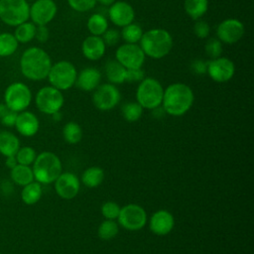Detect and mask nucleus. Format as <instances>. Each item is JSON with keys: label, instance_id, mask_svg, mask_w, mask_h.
Here are the masks:
<instances>
[{"label": "nucleus", "instance_id": "1", "mask_svg": "<svg viewBox=\"0 0 254 254\" xmlns=\"http://www.w3.org/2000/svg\"><path fill=\"white\" fill-rule=\"evenodd\" d=\"M53 63L49 54L39 47L26 49L20 58L19 66L24 77L40 81L47 78Z\"/></svg>", "mask_w": 254, "mask_h": 254}, {"label": "nucleus", "instance_id": "2", "mask_svg": "<svg viewBox=\"0 0 254 254\" xmlns=\"http://www.w3.org/2000/svg\"><path fill=\"white\" fill-rule=\"evenodd\" d=\"M194 95L192 89L186 83L176 82L164 89L162 107L172 116L186 114L193 104Z\"/></svg>", "mask_w": 254, "mask_h": 254}, {"label": "nucleus", "instance_id": "3", "mask_svg": "<svg viewBox=\"0 0 254 254\" xmlns=\"http://www.w3.org/2000/svg\"><path fill=\"white\" fill-rule=\"evenodd\" d=\"M139 43L145 56L154 60L168 56L174 46L172 35L167 30L160 28L144 32Z\"/></svg>", "mask_w": 254, "mask_h": 254}, {"label": "nucleus", "instance_id": "4", "mask_svg": "<svg viewBox=\"0 0 254 254\" xmlns=\"http://www.w3.org/2000/svg\"><path fill=\"white\" fill-rule=\"evenodd\" d=\"M32 170L35 181L41 185H49L54 183L63 173V166L55 153L45 151L37 155Z\"/></svg>", "mask_w": 254, "mask_h": 254}, {"label": "nucleus", "instance_id": "5", "mask_svg": "<svg viewBox=\"0 0 254 254\" xmlns=\"http://www.w3.org/2000/svg\"><path fill=\"white\" fill-rule=\"evenodd\" d=\"M164 88L154 77H145L136 90L137 102L145 109H154L162 104Z\"/></svg>", "mask_w": 254, "mask_h": 254}, {"label": "nucleus", "instance_id": "6", "mask_svg": "<svg viewBox=\"0 0 254 254\" xmlns=\"http://www.w3.org/2000/svg\"><path fill=\"white\" fill-rule=\"evenodd\" d=\"M77 70L68 61H59L52 64L47 78L52 86L63 91L69 89L75 83Z\"/></svg>", "mask_w": 254, "mask_h": 254}, {"label": "nucleus", "instance_id": "7", "mask_svg": "<svg viewBox=\"0 0 254 254\" xmlns=\"http://www.w3.org/2000/svg\"><path fill=\"white\" fill-rule=\"evenodd\" d=\"M30 4L27 0H0V20L16 27L29 20Z\"/></svg>", "mask_w": 254, "mask_h": 254}, {"label": "nucleus", "instance_id": "8", "mask_svg": "<svg viewBox=\"0 0 254 254\" xmlns=\"http://www.w3.org/2000/svg\"><path fill=\"white\" fill-rule=\"evenodd\" d=\"M32 98L30 87L21 81L10 83L4 91V103L10 110L18 113L29 107Z\"/></svg>", "mask_w": 254, "mask_h": 254}, {"label": "nucleus", "instance_id": "9", "mask_svg": "<svg viewBox=\"0 0 254 254\" xmlns=\"http://www.w3.org/2000/svg\"><path fill=\"white\" fill-rule=\"evenodd\" d=\"M35 103L39 111L52 115L62 109L64 103V98L61 90L52 85H47L38 90L35 97Z\"/></svg>", "mask_w": 254, "mask_h": 254}, {"label": "nucleus", "instance_id": "10", "mask_svg": "<svg viewBox=\"0 0 254 254\" xmlns=\"http://www.w3.org/2000/svg\"><path fill=\"white\" fill-rule=\"evenodd\" d=\"M117 220L118 224L124 229L137 231L142 229L147 223V213L141 205L129 203L120 208Z\"/></svg>", "mask_w": 254, "mask_h": 254}, {"label": "nucleus", "instance_id": "11", "mask_svg": "<svg viewBox=\"0 0 254 254\" xmlns=\"http://www.w3.org/2000/svg\"><path fill=\"white\" fill-rule=\"evenodd\" d=\"M121 94L119 89L112 83L99 84L92 94L94 106L101 111L113 109L120 101Z\"/></svg>", "mask_w": 254, "mask_h": 254}, {"label": "nucleus", "instance_id": "12", "mask_svg": "<svg viewBox=\"0 0 254 254\" xmlns=\"http://www.w3.org/2000/svg\"><path fill=\"white\" fill-rule=\"evenodd\" d=\"M146 56L139 45L125 43L115 52V60L126 69L140 68L143 66Z\"/></svg>", "mask_w": 254, "mask_h": 254}, {"label": "nucleus", "instance_id": "13", "mask_svg": "<svg viewBox=\"0 0 254 254\" xmlns=\"http://www.w3.org/2000/svg\"><path fill=\"white\" fill-rule=\"evenodd\" d=\"M58 12V6L54 0H36L30 5L29 19L36 26H47L52 22Z\"/></svg>", "mask_w": 254, "mask_h": 254}, {"label": "nucleus", "instance_id": "14", "mask_svg": "<svg viewBox=\"0 0 254 254\" xmlns=\"http://www.w3.org/2000/svg\"><path fill=\"white\" fill-rule=\"evenodd\" d=\"M207 74L215 82L229 81L235 72L234 63L225 57H218L207 63Z\"/></svg>", "mask_w": 254, "mask_h": 254}, {"label": "nucleus", "instance_id": "15", "mask_svg": "<svg viewBox=\"0 0 254 254\" xmlns=\"http://www.w3.org/2000/svg\"><path fill=\"white\" fill-rule=\"evenodd\" d=\"M245 27L243 23L237 19L229 18L223 20L216 29L217 39L224 44L232 45L241 40L244 36Z\"/></svg>", "mask_w": 254, "mask_h": 254}, {"label": "nucleus", "instance_id": "16", "mask_svg": "<svg viewBox=\"0 0 254 254\" xmlns=\"http://www.w3.org/2000/svg\"><path fill=\"white\" fill-rule=\"evenodd\" d=\"M54 183L57 194L64 199H71L75 197L79 191V180L72 173H62Z\"/></svg>", "mask_w": 254, "mask_h": 254}, {"label": "nucleus", "instance_id": "17", "mask_svg": "<svg viewBox=\"0 0 254 254\" xmlns=\"http://www.w3.org/2000/svg\"><path fill=\"white\" fill-rule=\"evenodd\" d=\"M108 16L115 26L123 28L133 23L135 11L129 3L125 1H115L108 8Z\"/></svg>", "mask_w": 254, "mask_h": 254}, {"label": "nucleus", "instance_id": "18", "mask_svg": "<svg viewBox=\"0 0 254 254\" xmlns=\"http://www.w3.org/2000/svg\"><path fill=\"white\" fill-rule=\"evenodd\" d=\"M175 226V218L173 214L166 210L160 209L154 212L149 221L150 230L158 235V236H165L169 234Z\"/></svg>", "mask_w": 254, "mask_h": 254}, {"label": "nucleus", "instance_id": "19", "mask_svg": "<svg viewBox=\"0 0 254 254\" xmlns=\"http://www.w3.org/2000/svg\"><path fill=\"white\" fill-rule=\"evenodd\" d=\"M14 127L22 136L32 137L38 133L40 122L33 112L24 110L18 113Z\"/></svg>", "mask_w": 254, "mask_h": 254}, {"label": "nucleus", "instance_id": "20", "mask_svg": "<svg viewBox=\"0 0 254 254\" xmlns=\"http://www.w3.org/2000/svg\"><path fill=\"white\" fill-rule=\"evenodd\" d=\"M81 52L84 58L89 61H98L100 60L105 52L106 46L99 36H88L86 37L81 45Z\"/></svg>", "mask_w": 254, "mask_h": 254}, {"label": "nucleus", "instance_id": "21", "mask_svg": "<svg viewBox=\"0 0 254 254\" xmlns=\"http://www.w3.org/2000/svg\"><path fill=\"white\" fill-rule=\"evenodd\" d=\"M101 80V72L95 67H85L77 73L75 85L83 91H92L99 84Z\"/></svg>", "mask_w": 254, "mask_h": 254}, {"label": "nucleus", "instance_id": "22", "mask_svg": "<svg viewBox=\"0 0 254 254\" xmlns=\"http://www.w3.org/2000/svg\"><path fill=\"white\" fill-rule=\"evenodd\" d=\"M20 148L19 138L12 132L0 130V154L4 157L15 156Z\"/></svg>", "mask_w": 254, "mask_h": 254}, {"label": "nucleus", "instance_id": "23", "mask_svg": "<svg viewBox=\"0 0 254 254\" xmlns=\"http://www.w3.org/2000/svg\"><path fill=\"white\" fill-rule=\"evenodd\" d=\"M127 69L116 60L108 61L105 64V75L109 83L121 84L126 80Z\"/></svg>", "mask_w": 254, "mask_h": 254}, {"label": "nucleus", "instance_id": "24", "mask_svg": "<svg viewBox=\"0 0 254 254\" xmlns=\"http://www.w3.org/2000/svg\"><path fill=\"white\" fill-rule=\"evenodd\" d=\"M10 178L14 184L20 187H24L35 181L32 168L30 166L20 164L10 170Z\"/></svg>", "mask_w": 254, "mask_h": 254}, {"label": "nucleus", "instance_id": "25", "mask_svg": "<svg viewBox=\"0 0 254 254\" xmlns=\"http://www.w3.org/2000/svg\"><path fill=\"white\" fill-rule=\"evenodd\" d=\"M43 188L40 183L33 181L30 184L23 187L21 191V198L25 204H36L42 197Z\"/></svg>", "mask_w": 254, "mask_h": 254}, {"label": "nucleus", "instance_id": "26", "mask_svg": "<svg viewBox=\"0 0 254 254\" xmlns=\"http://www.w3.org/2000/svg\"><path fill=\"white\" fill-rule=\"evenodd\" d=\"M104 180V171L100 167H89L81 175L82 184L90 189L97 188Z\"/></svg>", "mask_w": 254, "mask_h": 254}, {"label": "nucleus", "instance_id": "27", "mask_svg": "<svg viewBox=\"0 0 254 254\" xmlns=\"http://www.w3.org/2000/svg\"><path fill=\"white\" fill-rule=\"evenodd\" d=\"M37 26L31 22L26 21L15 27V31L13 33L19 44H28L35 39Z\"/></svg>", "mask_w": 254, "mask_h": 254}, {"label": "nucleus", "instance_id": "28", "mask_svg": "<svg viewBox=\"0 0 254 254\" xmlns=\"http://www.w3.org/2000/svg\"><path fill=\"white\" fill-rule=\"evenodd\" d=\"M184 8L188 16L193 20H198L206 13L208 0H185Z\"/></svg>", "mask_w": 254, "mask_h": 254}, {"label": "nucleus", "instance_id": "29", "mask_svg": "<svg viewBox=\"0 0 254 254\" xmlns=\"http://www.w3.org/2000/svg\"><path fill=\"white\" fill-rule=\"evenodd\" d=\"M19 43L12 33H0V58H8L14 55L18 49Z\"/></svg>", "mask_w": 254, "mask_h": 254}, {"label": "nucleus", "instance_id": "30", "mask_svg": "<svg viewBox=\"0 0 254 254\" xmlns=\"http://www.w3.org/2000/svg\"><path fill=\"white\" fill-rule=\"evenodd\" d=\"M86 27L92 36L100 37L108 29V21L102 14L95 13L88 18Z\"/></svg>", "mask_w": 254, "mask_h": 254}, {"label": "nucleus", "instance_id": "31", "mask_svg": "<svg viewBox=\"0 0 254 254\" xmlns=\"http://www.w3.org/2000/svg\"><path fill=\"white\" fill-rule=\"evenodd\" d=\"M143 29L136 23H131L122 28L120 36L128 44H137L140 42L143 35Z\"/></svg>", "mask_w": 254, "mask_h": 254}, {"label": "nucleus", "instance_id": "32", "mask_svg": "<svg viewBox=\"0 0 254 254\" xmlns=\"http://www.w3.org/2000/svg\"><path fill=\"white\" fill-rule=\"evenodd\" d=\"M63 136L68 144H77L82 137L81 127L76 122H67L63 128Z\"/></svg>", "mask_w": 254, "mask_h": 254}, {"label": "nucleus", "instance_id": "33", "mask_svg": "<svg viewBox=\"0 0 254 254\" xmlns=\"http://www.w3.org/2000/svg\"><path fill=\"white\" fill-rule=\"evenodd\" d=\"M118 231L119 224L115 220L105 219L99 224L97 234L102 240H110L118 234Z\"/></svg>", "mask_w": 254, "mask_h": 254}, {"label": "nucleus", "instance_id": "34", "mask_svg": "<svg viewBox=\"0 0 254 254\" xmlns=\"http://www.w3.org/2000/svg\"><path fill=\"white\" fill-rule=\"evenodd\" d=\"M143 107L136 101V102H127L123 104L121 111L124 119L128 122H135L139 120L143 114Z\"/></svg>", "mask_w": 254, "mask_h": 254}, {"label": "nucleus", "instance_id": "35", "mask_svg": "<svg viewBox=\"0 0 254 254\" xmlns=\"http://www.w3.org/2000/svg\"><path fill=\"white\" fill-rule=\"evenodd\" d=\"M36 150L30 146H24L20 147L17 151L15 157L17 159L18 164L25 165V166H31L33 165L36 157H37Z\"/></svg>", "mask_w": 254, "mask_h": 254}, {"label": "nucleus", "instance_id": "36", "mask_svg": "<svg viewBox=\"0 0 254 254\" xmlns=\"http://www.w3.org/2000/svg\"><path fill=\"white\" fill-rule=\"evenodd\" d=\"M204 51L206 55L211 59H216L218 57H221L222 54V43L216 39V38H210L207 40L204 46Z\"/></svg>", "mask_w": 254, "mask_h": 254}, {"label": "nucleus", "instance_id": "37", "mask_svg": "<svg viewBox=\"0 0 254 254\" xmlns=\"http://www.w3.org/2000/svg\"><path fill=\"white\" fill-rule=\"evenodd\" d=\"M120 206L117 202L115 201H105L102 205H101V214L106 218V219H111V220H115L117 219L119 212H120Z\"/></svg>", "mask_w": 254, "mask_h": 254}, {"label": "nucleus", "instance_id": "38", "mask_svg": "<svg viewBox=\"0 0 254 254\" xmlns=\"http://www.w3.org/2000/svg\"><path fill=\"white\" fill-rule=\"evenodd\" d=\"M68 6L76 12H87L94 8L97 3L96 0H66Z\"/></svg>", "mask_w": 254, "mask_h": 254}, {"label": "nucleus", "instance_id": "39", "mask_svg": "<svg viewBox=\"0 0 254 254\" xmlns=\"http://www.w3.org/2000/svg\"><path fill=\"white\" fill-rule=\"evenodd\" d=\"M193 33L199 39H205L210 33V27L206 21L196 20L193 26Z\"/></svg>", "mask_w": 254, "mask_h": 254}, {"label": "nucleus", "instance_id": "40", "mask_svg": "<svg viewBox=\"0 0 254 254\" xmlns=\"http://www.w3.org/2000/svg\"><path fill=\"white\" fill-rule=\"evenodd\" d=\"M120 33L118 30L116 29H107L103 35H102V40L105 44V46H109V47H113L115 45H117V43L119 42L120 39Z\"/></svg>", "mask_w": 254, "mask_h": 254}, {"label": "nucleus", "instance_id": "41", "mask_svg": "<svg viewBox=\"0 0 254 254\" xmlns=\"http://www.w3.org/2000/svg\"><path fill=\"white\" fill-rule=\"evenodd\" d=\"M145 78V73L142 67L140 68H131L126 71V80L128 82H140Z\"/></svg>", "mask_w": 254, "mask_h": 254}, {"label": "nucleus", "instance_id": "42", "mask_svg": "<svg viewBox=\"0 0 254 254\" xmlns=\"http://www.w3.org/2000/svg\"><path fill=\"white\" fill-rule=\"evenodd\" d=\"M190 68L191 70L196 73V74H204L206 73V69H207V63L204 62L203 60L200 59H196L194 61L191 62L190 64Z\"/></svg>", "mask_w": 254, "mask_h": 254}, {"label": "nucleus", "instance_id": "43", "mask_svg": "<svg viewBox=\"0 0 254 254\" xmlns=\"http://www.w3.org/2000/svg\"><path fill=\"white\" fill-rule=\"evenodd\" d=\"M17 115H18V112H15V111H12L9 109L6 112V114L0 119V122L6 127H14L15 123H16Z\"/></svg>", "mask_w": 254, "mask_h": 254}, {"label": "nucleus", "instance_id": "44", "mask_svg": "<svg viewBox=\"0 0 254 254\" xmlns=\"http://www.w3.org/2000/svg\"><path fill=\"white\" fill-rule=\"evenodd\" d=\"M50 32L47 26H37L35 39L40 43H46L49 40Z\"/></svg>", "mask_w": 254, "mask_h": 254}, {"label": "nucleus", "instance_id": "45", "mask_svg": "<svg viewBox=\"0 0 254 254\" xmlns=\"http://www.w3.org/2000/svg\"><path fill=\"white\" fill-rule=\"evenodd\" d=\"M6 158V166L8 169H13L16 165H18V162H17V159L15 156H9V157H5Z\"/></svg>", "mask_w": 254, "mask_h": 254}, {"label": "nucleus", "instance_id": "46", "mask_svg": "<svg viewBox=\"0 0 254 254\" xmlns=\"http://www.w3.org/2000/svg\"><path fill=\"white\" fill-rule=\"evenodd\" d=\"M153 110V114H154V116L155 117H157V118H160V117H162L166 112H165V110L163 109V107L160 105V106H158V107H156V108H154V109H152Z\"/></svg>", "mask_w": 254, "mask_h": 254}, {"label": "nucleus", "instance_id": "47", "mask_svg": "<svg viewBox=\"0 0 254 254\" xmlns=\"http://www.w3.org/2000/svg\"><path fill=\"white\" fill-rule=\"evenodd\" d=\"M9 110V108L6 106L5 103H0V119L6 114V112Z\"/></svg>", "mask_w": 254, "mask_h": 254}, {"label": "nucleus", "instance_id": "48", "mask_svg": "<svg viewBox=\"0 0 254 254\" xmlns=\"http://www.w3.org/2000/svg\"><path fill=\"white\" fill-rule=\"evenodd\" d=\"M97 2H99L101 5L103 6H110L112 5L116 0H96Z\"/></svg>", "mask_w": 254, "mask_h": 254}, {"label": "nucleus", "instance_id": "49", "mask_svg": "<svg viewBox=\"0 0 254 254\" xmlns=\"http://www.w3.org/2000/svg\"><path fill=\"white\" fill-rule=\"evenodd\" d=\"M52 117H53V119L56 120V121H59V120H61V118H62L60 111H59V112H56V113H54V114H52Z\"/></svg>", "mask_w": 254, "mask_h": 254}, {"label": "nucleus", "instance_id": "50", "mask_svg": "<svg viewBox=\"0 0 254 254\" xmlns=\"http://www.w3.org/2000/svg\"><path fill=\"white\" fill-rule=\"evenodd\" d=\"M0 254H2V253H1V252H0Z\"/></svg>", "mask_w": 254, "mask_h": 254}]
</instances>
